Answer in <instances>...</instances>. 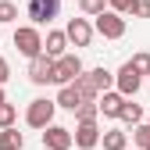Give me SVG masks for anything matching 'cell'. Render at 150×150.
<instances>
[{
    "label": "cell",
    "instance_id": "cell-1",
    "mask_svg": "<svg viewBox=\"0 0 150 150\" xmlns=\"http://www.w3.org/2000/svg\"><path fill=\"white\" fill-rule=\"evenodd\" d=\"M79 71H82L79 54H61V57H54V64H50V82L54 86H68Z\"/></svg>",
    "mask_w": 150,
    "mask_h": 150
},
{
    "label": "cell",
    "instance_id": "cell-2",
    "mask_svg": "<svg viewBox=\"0 0 150 150\" xmlns=\"http://www.w3.org/2000/svg\"><path fill=\"white\" fill-rule=\"evenodd\" d=\"M93 18H97V22H93V32H100L104 40H122V36H125V14L104 7L100 14H93Z\"/></svg>",
    "mask_w": 150,
    "mask_h": 150
},
{
    "label": "cell",
    "instance_id": "cell-3",
    "mask_svg": "<svg viewBox=\"0 0 150 150\" xmlns=\"http://www.w3.org/2000/svg\"><path fill=\"white\" fill-rule=\"evenodd\" d=\"M14 47H18V54H25V57L43 54V32H40V25H18L14 29Z\"/></svg>",
    "mask_w": 150,
    "mask_h": 150
},
{
    "label": "cell",
    "instance_id": "cell-4",
    "mask_svg": "<svg viewBox=\"0 0 150 150\" xmlns=\"http://www.w3.org/2000/svg\"><path fill=\"white\" fill-rule=\"evenodd\" d=\"M54 111H57V104H54V100H47V97H40V100H32V104H29L25 122H29L32 129H47V125L54 122Z\"/></svg>",
    "mask_w": 150,
    "mask_h": 150
},
{
    "label": "cell",
    "instance_id": "cell-5",
    "mask_svg": "<svg viewBox=\"0 0 150 150\" xmlns=\"http://www.w3.org/2000/svg\"><path fill=\"white\" fill-rule=\"evenodd\" d=\"M139 86H143V75L132 68V64H122L118 71H115V89L122 93V97H136V93H139Z\"/></svg>",
    "mask_w": 150,
    "mask_h": 150
},
{
    "label": "cell",
    "instance_id": "cell-6",
    "mask_svg": "<svg viewBox=\"0 0 150 150\" xmlns=\"http://www.w3.org/2000/svg\"><path fill=\"white\" fill-rule=\"evenodd\" d=\"M57 11H61V0H29V7H25V14H29L32 25H47V22H54V18H57Z\"/></svg>",
    "mask_w": 150,
    "mask_h": 150
},
{
    "label": "cell",
    "instance_id": "cell-7",
    "mask_svg": "<svg viewBox=\"0 0 150 150\" xmlns=\"http://www.w3.org/2000/svg\"><path fill=\"white\" fill-rule=\"evenodd\" d=\"M68 146H71V129L50 122L43 129V150H68Z\"/></svg>",
    "mask_w": 150,
    "mask_h": 150
},
{
    "label": "cell",
    "instance_id": "cell-8",
    "mask_svg": "<svg viewBox=\"0 0 150 150\" xmlns=\"http://www.w3.org/2000/svg\"><path fill=\"white\" fill-rule=\"evenodd\" d=\"M71 143L79 146V150H93V146L100 143V125H97V122H79V125H75Z\"/></svg>",
    "mask_w": 150,
    "mask_h": 150
},
{
    "label": "cell",
    "instance_id": "cell-9",
    "mask_svg": "<svg viewBox=\"0 0 150 150\" xmlns=\"http://www.w3.org/2000/svg\"><path fill=\"white\" fill-rule=\"evenodd\" d=\"M64 36H68V43H75V47H89L93 43V25L86 22V18H71V22L64 25Z\"/></svg>",
    "mask_w": 150,
    "mask_h": 150
},
{
    "label": "cell",
    "instance_id": "cell-10",
    "mask_svg": "<svg viewBox=\"0 0 150 150\" xmlns=\"http://www.w3.org/2000/svg\"><path fill=\"white\" fill-rule=\"evenodd\" d=\"M50 64H54V57H47V54H36V57H29V82L47 86V82H50Z\"/></svg>",
    "mask_w": 150,
    "mask_h": 150
},
{
    "label": "cell",
    "instance_id": "cell-11",
    "mask_svg": "<svg viewBox=\"0 0 150 150\" xmlns=\"http://www.w3.org/2000/svg\"><path fill=\"white\" fill-rule=\"evenodd\" d=\"M122 104H125V97H122L118 89H104L100 97H97V107H100V115H104V118H118Z\"/></svg>",
    "mask_w": 150,
    "mask_h": 150
},
{
    "label": "cell",
    "instance_id": "cell-12",
    "mask_svg": "<svg viewBox=\"0 0 150 150\" xmlns=\"http://www.w3.org/2000/svg\"><path fill=\"white\" fill-rule=\"evenodd\" d=\"M64 47H68V36L64 32H57V29L47 32V40H43V54H47V57H61Z\"/></svg>",
    "mask_w": 150,
    "mask_h": 150
},
{
    "label": "cell",
    "instance_id": "cell-13",
    "mask_svg": "<svg viewBox=\"0 0 150 150\" xmlns=\"http://www.w3.org/2000/svg\"><path fill=\"white\" fill-rule=\"evenodd\" d=\"M57 107H64V111H75L82 104V97H79V89H75V82H68V86H61L57 89V100H54Z\"/></svg>",
    "mask_w": 150,
    "mask_h": 150
},
{
    "label": "cell",
    "instance_id": "cell-14",
    "mask_svg": "<svg viewBox=\"0 0 150 150\" xmlns=\"http://www.w3.org/2000/svg\"><path fill=\"white\" fill-rule=\"evenodd\" d=\"M100 143H104V150H125L129 146V132H122V129H107V132H100Z\"/></svg>",
    "mask_w": 150,
    "mask_h": 150
},
{
    "label": "cell",
    "instance_id": "cell-15",
    "mask_svg": "<svg viewBox=\"0 0 150 150\" xmlns=\"http://www.w3.org/2000/svg\"><path fill=\"white\" fill-rule=\"evenodd\" d=\"M25 146V136L18 132L14 125H7V129H0V150H22Z\"/></svg>",
    "mask_w": 150,
    "mask_h": 150
},
{
    "label": "cell",
    "instance_id": "cell-16",
    "mask_svg": "<svg viewBox=\"0 0 150 150\" xmlns=\"http://www.w3.org/2000/svg\"><path fill=\"white\" fill-rule=\"evenodd\" d=\"M118 118H122L125 125H139V122H143V107H139L132 97H125V104H122V111H118Z\"/></svg>",
    "mask_w": 150,
    "mask_h": 150
},
{
    "label": "cell",
    "instance_id": "cell-17",
    "mask_svg": "<svg viewBox=\"0 0 150 150\" xmlns=\"http://www.w3.org/2000/svg\"><path fill=\"white\" fill-rule=\"evenodd\" d=\"M86 75H89V82L97 86V93H104V89H111V86H115V75H111L104 64H100V68H93V71H86Z\"/></svg>",
    "mask_w": 150,
    "mask_h": 150
},
{
    "label": "cell",
    "instance_id": "cell-18",
    "mask_svg": "<svg viewBox=\"0 0 150 150\" xmlns=\"http://www.w3.org/2000/svg\"><path fill=\"white\" fill-rule=\"evenodd\" d=\"M97 118H100L97 100H82L79 107H75V122H97Z\"/></svg>",
    "mask_w": 150,
    "mask_h": 150
},
{
    "label": "cell",
    "instance_id": "cell-19",
    "mask_svg": "<svg viewBox=\"0 0 150 150\" xmlns=\"http://www.w3.org/2000/svg\"><path fill=\"white\" fill-rule=\"evenodd\" d=\"M132 143H136V150H146L150 146V125H132Z\"/></svg>",
    "mask_w": 150,
    "mask_h": 150
},
{
    "label": "cell",
    "instance_id": "cell-20",
    "mask_svg": "<svg viewBox=\"0 0 150 150\" xmlns=\"http://www.w3.org/2000/svg\"><path fill=\"white\" fill-rule=\"evenodd\" d=\"M107 7H111V11H118V14H132V18H136L139 0H107Z\"/></svg>",
    "mask_w": 150,
    "mask_h": 150
},
{
    "label": "cell",
    "instance_id": "cell-21",
    "mask_svg": "<svg viewBox=\"0 0 150 150\" xmlns=\"http://www.w3.org/2000/svg\"><path fill=\"white\" fill-rule=\"evenodd\" d=\"M129 64H132L139 75H150V54L146 50H139V54H132V61H129Z\"/></svg>",
    "mask_w": 150,
    "mask_h": 150
},
{
    "label": "cell",
    "instance_id": "cell-22",
    "mask_svg": "<svg viewBox=\"0 0 150 150\" xmlns=\"http://www.w3.org/2000/svg\"><path fill=\"white\" fill-rule=\"evenodd\" d=\"M7 22H18V7L11 0H0V25H7Z\"/></svg>",
    "mask_w": 150,
    "mask_h": 150
},
{
    "label": "cell",
    "instance_id": "cell-23",
    "mask_svg": "<svg viewBox=\"0 0 150 150\" xmlns=\"http://www.w3.org/2000/svg\"><path fill=\"white\" fill-rule=\"evenodd\" d=\"M14 118H18V111H14V104H0V129H7V125H14Z\"/></svg>",
    "mask_w": 150,
    "mask_h": 150
},
{
    "label": "cell",
    "instance_id": "cell-24",
    "mask_svg": "<svg viewBox=\"0 0 150 150\" xmlns=\"http://www.w3.org/2000/svg\"><path fill=\"white\" fill-rule=\"evenodd\" d=\"M104 7H107V0H79V11L89 14V18H93V14H100Z\"/></svg>",
    "mask_w": 150,
    "mask_h": 150
},
{
    "label": "cell",
    "instance_id": "cell-25",
    "mask_svg": "<svg viewBox=\"0 0 150 150\" xmlns=\"http://www.w3.org/2000/svg\"><path fill=\"white\" fill-rule=\"evenodd\" d=\"M11 79V64H7V57H0V86H4Z\"/></svg>",
    "mask_w": 150,
    "mask_h": 150
},
{
    "label": "cell",
    "instance_id": "cell-26",
    "mask_svg": "<svg viewBox=\"0 0 150 150\" xmlns=\"http://www.w3.org/2000/svg\"><path fill=\"white\" fill-rule=\"evenodd\" d=\"M136 18H150V0H139V7H136Z\"/></svg>",
    "mask_w": 150,
    "mask_h": 150
},
{
    "label": "cell",
    "instance_id": "cell-27",
    "mask_svg": "<svg viewBox=\"0 0 150 150\" xmlns=\"http://www.w3.org/2000/svg\"><path fill=\"white\" fill-rule=\"evenodd\" d=\"M4 100H7V97H4V86H0V104H4Z\"/></svg>",
    "mask_w": 150,
    "mask_h": 150
},
{
    "label": "cell",
    "instance_id": "cell-28",
    "mask_svg": "<svg viewBox=\"0 0 150 150\" xmlns=\"http://www.w3.org/2000/svg\"><path fill=\"white\" fill-rule=\"evenodd\" d=\"M146 82H150V79H146Z\"/></svg>",
    "mask_w": 150,
    "mask_h": 150
},
{
    "label": "cell",
    "instance_id": "cell-29",
    "mask_svg": "<svg viewBox=\"0 0 150 150\" xmlns=\"http://www.w3.org/2000/svg\"><path fill=\"white\" fill-rule=\"evenodd\" d=\"M146 150H150V146H146Z\"/></svg>",
    "mask_w": 150,
    "mask_h": 150
},
{
    "label": "cell",
    "instance_id": "cell-30",
    "mask_svg": "<svg viewBox=\"0 0 150 150\" xmlns=\"http://www.w3.org/2000/svg\"><path fill=\"white\" fill-rule=\"evenodd\" d=\"M125 150H129V146H125Z\"/></svg>",
    "mask_w": 150,
    "mask_h": 150
}]
</instances>
